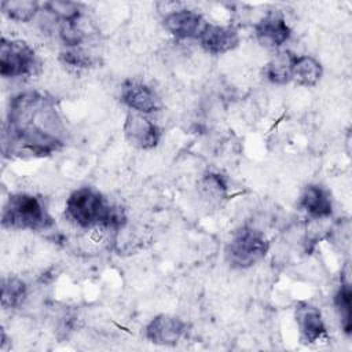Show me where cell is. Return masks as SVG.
I'll return each mask as SVG.
<instances>
[{
    "label": "cell",
    "mask_w": 352,
    "mask_h": 352,
    "mask_svg": "<svg viewBox=\"0 0 352 352\" xmlns=\"http://www.w3.org/2000/svg\"><path fill=\"white\" fill-rule=\"evenodd\" d=\"M41 6L33 0H4L1 1L3 14L16 22H30L38 14Z\"/></svg>",
    "instance_id": "cell-18"
},
{
    "label": "cell",
    "mask_w": 352,
    "mask_h": 352,
    "mask_svg": "<svg viewBox=\"0 0 352 352\" xmlns=\"http://www.w3.org/2000/svg\"><path fill=\"white\" fill-rule=\"evenodd\" d=\"M1 226L12 230L44 231L54 226V220L40 197L15 192L3 205Z\"/></svg>",
    "instance_id": "cell-3"
},
{
    "label": "cell",
    "mask_w": 352,
    "mask_h": 352,
    "mask_svg": "<svg viewBox=\"0 0 352 352\" xmlns=\"http://www.w3.org/2000/svg\"><path fill=\"white\" fill-rule=\"evenodd\" d=\"M323 76L322 63L311 55H297L293 63L292 81L301 87H315Z\"/></svg>",
    "instance_id": "cell-15"
},
{
    "label": "cell",
    "mask_w": 352,
    "mask_h": 352,
    "mask_svg": "<svg viewBox=\"0 0 352 352\" xmlns=\"http://www.w3.org/2000/svg\"><path fill=\"white\" fill-rule=\"evenodd\" d=\"M197 188H198L199 197L204 198L210 205L220 204L227 198V194H228L227 180L224 179L223 175L216 172L205 173L199 179Z\"/></svg>",
    "instance_id": "cell-16"
},
{
    "label": "cell",
    "mask_w": 352,
    "mask_h": 352,
    "mask_svg": "<svg viewBox=\"0 0 352 352\" xmlns=\"http://www.w3.org/2000/svg\"><path fill=\"white\" fill-rule=\"evenodd\" d=\"M59 59L63 65L73 69H88L94 63L92 56L88 52H85L81 47L65 48L63 51H60Z\"/></svg>",
    "instance_id": "cell-22"
},
{
    "label": "cell",
    "mask_w": 352,
    "mask_h": 352,
    "mask_svg": "<svg viewBox=\"0 0 352 352\" xmlns=\"http://www.w3.org/2000/svg\"><path fill=\"white\" fill-rule=\"evenodd\" d=\"M125 140L135 148L151 150L161 139L160 126L146 114L129 110L124 121Z\"/></svg>",
    "instance_id": "cell-6"
},
{
    "label": "cell",
    "mask_w": 352,
    "mask_h": 352,
    "mask_svg": "<svg viewBox=\"0 0 352 352\" xmlns=\"http://www.w3.org/2000/svg\"><path fill=\"white\" fill-rule=\"evenodd\" d=\"M59 38L66 48L80 47L85 38L84 30L80 28L78 21L74 22H59L58 30Z\"/></svg>",
    "instance_id": "cell-21"
},
{
    "label": "cell",
    "mask_w": 352,
    "mask_h": 352,
    "mask_svg": "<svg viewBox=\"0 0 352 352\" xmlns=\"http://www.w3.org/2000/svg\"><path fill=\"white\" fill-rule=\"evenodd\" d=\"M334 307L340 318L342 331L349 336L352 330V290L349 282H341L334 294Z\"/></svg>",
    "instance_id": "cell-17"
},
{
    "label": "cell",
    "mask_w": 352,
    "mask_h": 352,
    "mask_svg": "<svg viewBox=\"0 0 352 352\" xmlns=\"http://www.w3.org/2000/svg\"><path fill=\"white\" fill-rule=\"evenodd\" d=\"M298 206L314 220H323L333 213V199L327 188L319 184H308L300 194Z\"/></svg>",
    "instance_id": "cell-13"
},
{
    "label": "cell",
    "mask_w": 352,
    "mask_h": 352,
    "mask_svg": "<svg viewBox=\"0 0 352 352\" xmlns=\"http://www.w3.org/2000/svg\"><path fill=\"white\" fill-rule=\"evenodd\" d=\"M121 102L132 111L150 116L162 109V99L154 88L138 80H128L121 87Z\"/></svg>",
    "instance_id": "cell-7"
},
{
    "label": "cell",
    "mask_w": 352,
    "mask_h": 352,
    "mask_svg": "<svg viewBox=\"0 0 352 352\" xmlns=\"http://www.w3.org/2000/svg\"><path fill=\"white\" fill-rule=\"evenodd\" d=\"M270 250L267 236L249 226L241 227L234 232L226 246V258L234 268L246 270L260 263Z\"/></svg>",
    "instance_id": "cell-4"
},
{
    "label": "cell",
    "mask_w": 352,
    "mask_h": 352,
    "mask_svg": "<svg viewBox=\"0 0 352 352\" xmlns=\"http://www.w3.org/2000/svg\"><path fill=\"white\" fill-rule=\"evenodd\" d=\"M297 54L282 50L278 51L264 66V76L265 78L276 85H285L292 81V70L293 63Z\"/></svg>",
    "instance_id": "cell-14"
},
{
    "label": "cell",
    "mask_w": 352,
    "mask_h": 352,
    "mask_svg": "<svg viewBox=\"0 0 352 352\" xmlns=\"http://www.w3.org/2000/svg\"><path fill=\"white\" fill-rule=\"evenodd\" d=\"M294 318L302 342L319 344L329 340L324 320L316 307L308 302H300L298 305H296Z\"/></svg>",
    "instance_id": "cell-10"
},
{
    "label": "cell",
    "mask_w": 352,
    "mask_h": 352,
    "mask_svg": "<svg viewBox=\"0 0 352 352\" xmlns=\"http://www.w3.org/2000/svg\"><path fill=\"white\" fill-rule=\"evenodd\" d=\"M28 297V286L19 278H4L1 280V307L14 309L23 304Z\"/></svg>",
    "instance_id": "cell-19"
},
{
    "label": "cell",
    "mask_w": 352,
    "mask_h": 352,
    "mask_svg": "<svg viewBox=\"0 0 352 352\" xmlns=\"http://www.w3.org/2000/svg\"><path fill=\"white\" fill-rule=\"evenodd\" d=\"M37 59L34 50L23 40L1 37L0 41V74L4 78L22 77L33 73Z\"/></svg>",
    "instance_id": "cell-5"
},
{
    "label": "cell",
    "mask_w": 352,
    "mask_h": 352,
    "mask_svg": "<svg viewBox=\"0 0 352 352\" xmlns=\"http://www.w3.org/2000/svg\"><path fill=\"white\" fill-rule=\"evenodd\" d=\"M67 219L80 228H104L118 231L128 221L122 208L110 204L98 190L80 187L66 199Z\"/></svg>",
    "instance_id": "cell-2"
},
{
    "label": "cell",
    "mask_w": 352,
    "mask_h": 352,
    "mask_svg": "<svg viewBox=\"0 0 352 352\" xmlns=\"http://www.w3.org/2000/svg\"><path fill=\"white\" fill-rule=\"evenodd\" d=\"M209 22L205 18L194 11L184 7H180L162 18V25L168 33L179 40L187 38H199Z\"/></svg>",
    "instance_id": "cell-8"
},
{
    "label": "cell",
    "mask_w": 352,
    "mask_h": 352,
    "mask_svg": "<svg viewBox=\"0 0 352 352\" xmlns=\"http://www.w3.org/2000/svg\"><path fill=\"white\" fill-rule=\"evenodd\" d=\"M65 133L66 129L54 100L41 92L25 91L10 100L3 151L45 157L62 148Z\"/></svg>",
    "instance_id": "cell-1"
},
{
    "label": "cell",
    "mask_w": 352,
    "mask_h": 352,
    "mask_svg": "<svg viewBox=\"0 0 352 352\" xmlns=\"http://www.w3.org/2000/svg\"><path fill=\"white\" fill-rule=\"evenodd\" d=\"M186 333V323L173 315L160 314L154 316L146 326V338L155 344L164 346L176 345Z\"/></svg>",
    "instance_id": "cell-11"
},
{
    "label": "cell",
    "mask_w": 352,
    "mask_h": 352,
    "mask_svg": "<svg viewBox=\"0 0 352 352\" xmlns=\"http://www.w3.org/2000/svg\"><path fill=\"white\" fill-rule=\"evenodd\" d=\"M256 40L267 48H280L292 36V29L279 10L268 11L254 25Z\"/></svg>",
    "instance_id": "cell-9"
},
{
    "label": "cell",
    "mask_w": 352,
    "mask_h": 352,
    "mask_svg": "<svg viewBox=\"0 0 352 352\" xmlns=\"http://www.w3.org/2000/svg\"><path fill=\"white\" fill-rule=\"evenodd\" d=\"M47 14H50L58 22H74L81 18V6L76 1L69 0H51L45 1L43 6Z\"/></svg>",
    "instance_id": "cell-20"
},
{
    "label": "cell",
    "mask_w": 352,
    "mask_h": 352,
    "mask_svg": "<svg viewBox=\"0 0 352 352\" xmlns=\"http://www.w3.org/2000/svg\"><path fill=\"white\" fill-rule=\"evenodd\" d=\"M198 40L206 52L212 55H223L238 47L239 34L232 26L208 23Z\"/></svg>",
    "instance_id": "cell-12"
}]
</instances>
